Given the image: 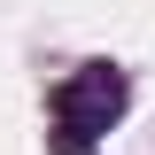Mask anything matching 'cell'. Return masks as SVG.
I'll list each match as a JSON object with an SVG mask.
<instances>
[{"label": "cell", "mask_w": 155, "mask_h": 155, "mask_svg": "<svg viewBox=\"0 0 155 155\" xmlns=\"http://www.w3.org/2000/svg\"><path fill=\"white\" fill-rule=\"evenodd\" d=\"M124 101H132V85H124V70H109V62H85L78 78H62V85H54L62 155H85L93 132H109L116 116H124Z\"/></svg>", "instance_id": "1"}]
</instances>
